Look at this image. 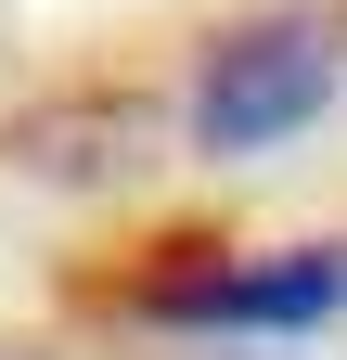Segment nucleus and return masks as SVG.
Wrapping results in <instances>:
<instances>
[{"mask_svg": "<svg viewBox=\"0 0 347 360\" xmlns=\"http://www.w3.org/2000/svg\"><path fill=\"white\" fill-rule=\"evenodd\" d=\"M334 77H347V26L322 0H270V13L206 39V65L181 90V129H193V155H270L296 129H322Z\"/></svg>", "mask_w": 347, "mask_h": 360, "instance_id": "nucleus-2", "label": "nucleus"}, {"mask_svg": "<svg viewBox=\"0 0 347 360\" xmlns=\"http://www.w3.org/2000/svg\"><path fill=\"white\" fill-rule=\"evenodd\" d=\"M142 142H155V90H129V77L39 90V103L0 129V155L26 180H116V167H142Z\"/></svg>", "mask_w": 347, "mask_h": 360, "instance_id": "nucleus-3", "label": "nucleus"}, {"mask_svg": "<svg viewBox=\"0 0 347 360\" xmlns=\"http://www.w3.org/2000/svg\"><path fill=\"white\" fill-rule=\"evenodd\" d=\"M103 309H129L155 335H322V322H347V232H322V245L181 232V245H142V270H116Z\"/></svg>", "mask_w": 347, "mask_h": 360, "instance_id": "nucleus-1", "label": "nucleus"}]
</instances>
